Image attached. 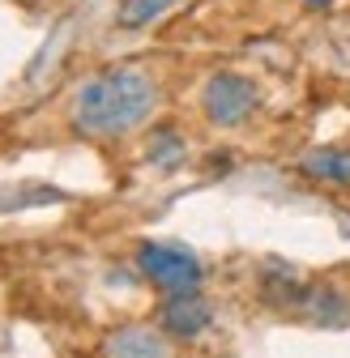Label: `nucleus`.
Wrapping results in <instances>:
<instances>
[{
	"label": "nucleus",
	"mask_w": 350,
	"mask_h": 358,
	"mask_svg": "<svg viewBox=\"0 0 350 358\" xmlns=\"http://www.w3.org/2000/svg\"><path fill=\"white\" fill-rule=\"evenodd\" d=\"M158 103V85L141 69H107L77 90L73 124L90 137H124Z\"/></svg>",
	"instance_id": "obj_1"
},
{
	"label": "nucleus",
	"mask_w": 350,
	"mask_h": 358,
	"mask_svg": "<svg viewBox=\"0 0 350 358\" xmlns=\"http://www.w3.org/2000/svg\"><path fill=\"white\" fill-rule=\"evenodd\" d=\"M256 81L244 77V73H214L205 81V94H201V107H205V120L218 124V128H235L252 115L256 107Z\"/></svg>",
	"instance_id": "obj_2"
},
{
	"label": "nucleus",
	"mask_w": 350,
	"mask_h": 358,
	"mask_svg": "<svg viewBox=\"0 0 350 358\" xmlns=\"http://www.w3.org/2000/svg\"><path fill=\"white\" fill-rule=\"evenodd\" d=\"M137 264H141V273L162 286L167 294L175 290H197L201 286V264L192 252L184 248H171V243H141L137 248Z\"/></svg>",
	"instance_id": "obj_3"
},
{
	"label": "nucleus",
	"mask_w": 350,
	"mask_h": 358,
	"mask_svg": "<svg viewBox=\"0 0 350 358\" xmlns=\"http://www.w3.org/2000/svg\"><path fill=\"white\" fill-rule=\"evenodd\" d=\"M158 320H162V329L171 337H201L209 329V320H214V307L197 290H175V294H167Z\"/></svg>",
	"instance_id": "obj_4"
},
{
	"label": "nucleus",
	"mask_w": 350,
	"mask_h": 358,
	"mask_svg": "<svg viewBox=\"0 0 350 358\" xmlns=\"http://www.w3.org/2000/svg\"><path fill=\"white\" fill-rule=\"evenodd\" d=\"M103 358H167V341L154 329L128 324V329H115L103 341Z\"/></svg>",
	"instance_id": "obj_5"
},
{
	"label": "nucleus",
	"mask_w": 350,
	"mask_h": 358,
	"mask_svg": "<svg viewBox=\"0 0 350 358\" xmlns=\"http://www.w3.org/2000/svg\"><path fill=\"white\" fill-rule=\"evenodd\" d=\"M299 171L321 184H350V150H312L299 162Z\"/></svg>",
	"instance_id": "obj_6"
},
{
	"label": "nucleus",
	"mask_w": 350,
	"mask_h": 358,
	"mask_svg": "<svg viewBox=\"0 0 350 358\" xmlns=\"http://www.w3.org/2000/svg\"><path fill=\"white\" fill-rule=\"evenodd\" d=\"M171 5H175V0H120L115 17H120L124 30H141V26H150L154 17H162Z\"/></svg>",
	"instance_id": "obj_7"
},
{
	"label": "nucleus",
	"mask_w": 350,
	"mask_h": 358,
	"mask_svg": "<svg viewBox=\"0 0 350 358\" xmlns=\"http://www.w3.org/2000/svg\"><path fill=\"white\" fill-rule=\"evenodd\" d=\"M316 5H321V0H316Z\"/></svg>",
	"instance_id": "obj_8"
}]
</instances>
